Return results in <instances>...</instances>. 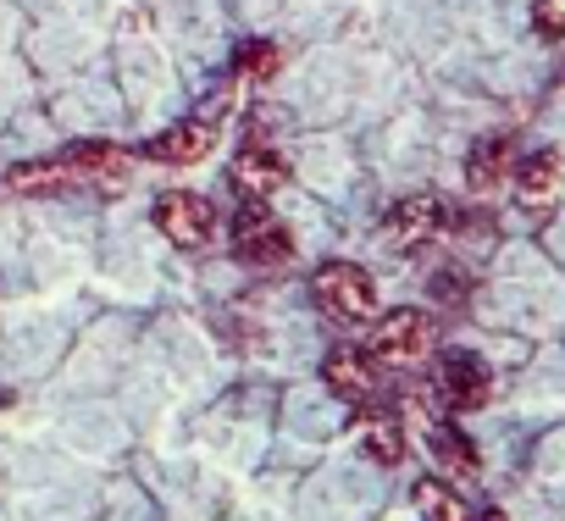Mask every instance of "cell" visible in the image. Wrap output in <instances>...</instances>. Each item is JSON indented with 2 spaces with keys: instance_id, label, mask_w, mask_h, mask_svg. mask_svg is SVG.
<instances>
[{
  "instance_id": "obj_1",
  "label": "cell",
  "mask_w": 565,
  "mask_h": 521,
  "mask_svg": "<svg viewBox=\"0 0 565 521\" xmlns=\"http://www.w3.org/2000/svg\"><path fill=\"white\" fill-rule=\"evenodd\" d=\"M317 300L339 322L377 317V284H372L366 267H355V260H328V267H317Z\"/></svg>"
},
{
  "instance_id": "obj_2",
  "label": "cell",
  "mask_w": 565,
  "mask_h": 521,
  "mask_svg": "<svg viewBox=\"0 0 565 521\" xmlns=\"http://www.w3.org/2000/svg\"><path fill=\"white\" fill-rule=\"evenodd\" d=\"M433 339H438L433 317L405 306V311H388V317L377 322L372 350H377V361H388V366H416V361L433 355Z\"/></svg>"
},
{
  "instance_id": "obj_3",
  "label": "cell",
  "mask_w": 565,
  "mask_h": 521,
  "mask_svg": "<svg viewBox=\"0 0 565 521\" xmlns=\"http://www.w3.org/2000/svg\"><path fill=\"white\" fill-rule=\"evenodd\" d=\"M233 244H238V260L244 267H282L295 255V238L271 222V211L260 200H249L238 211V227H233Z\"/></svg>"
},
{
  "instance_id": "obj_4",
  "label": "cell",
  "mask_w": 565,
  "mask_h": 521,
  "mask_svg": "<svg viewBox=\"0 0 565 521\" xmlns=\"http://www.w3.org/2000/svg\"><path fill=\"white\" fill-rule=\"evenodd\" d=\"M156 227H161L178 249H200V244L211 238V227H216V211H211V200H200V194H189V189H172V194L156 200Z\"/></svg>"
},
{
  "instance_id": "obj_5",
  "label": "cell",
  "mask_w": 565,
  "mask_h": 521,
  "mask_svg": "<svg viewBox=\"0 0 565 521\" xmlns=\"http://www.w3.org/2000/svg\"><path fill=\"white\" fill-rule=\"evenodd\" d=\"M438 394H444L449 411H482V405L493 400V372H488L477 355L455 350V355L438 361Z\"/></svg>"
},
{
  "instance_id": "obj_6",
  "label": "cell",
  "mask_w": 565,
  "mask_h": 521,
  "mask_svg": "<svg viewBox=\"0 0 565 521\" xmlns=\"http://www.w3.org/2000/svg\"><path fill=\"white\" fill-rule=\"evenodd\" d=\"M211 145H216V117H189V123H172L167 134H156L139 156L161 161V167H194L200 156H211Z\"/></svg>"
},
{
  "instance_id": "obj_7",
  "label": "cell",
  "mask_w": 565,
  "mask_h": 521,
  "mask_svg": "<svg viewBox=\"0 0 565 521\" xmlns=\"http://www.w3.org/2000/svg\"><path fill=\"white\" fill-rule=\"evenodd\" d=\"M383 227H388V238L399 249H416V244H427V238H438L449 227V211H444L438 194H405V200H394Z\"/></svg>"
},
{
  "instance_id": "obj_8",
  "label": "cell",
  "mask_w": 565,
  "mask_h": 521,
  "mask_svg": "<svg viewBox=\"0 0 565 521\" xmlns=\"http://www.w3.org/2000/svg\"><path fill=\"white\" fill-rule=\"evenodd\" d=\"M233 183L249 200H271L282 183H289V161H282L271 145H260V139H244L238 156H233Z\"/></svg>"
},
{
  "instance_id": "obj_9",
  "label": "cell",
  "mask_w": 565,
  "mask_h": 521,
  "mask_svg": "<svg viewBox=\"0 0 565 521\" xmlns=\"http://www.w3.org/2000/svg\"><path fill=\"white\" fill-rule=\"evenodd\" d=\"M322 378H328V389L344 400V405H372L377 400V389H383V378H377V366L361 355V350H333L328 361H322Z\"/></svg>"
},
{
  "instance_id": "obj_10",
  "label": "cell",
  "mask_w": 565,
  "mask_h": 521,
  "mask_svg": "<svg viewBox=\"0 0 565 521\" xmlns=\"http://www.w3.org/2000/svg\"><path fill=\"white\" fill-rule=\"evenodd\" d=\"M510 172H515V205L532 211V216H543L554 205V194H559V161H554V150H532Z\"/></svg>"
},
{
  "instance_id": "obj_11",
  "label": "cell",
  "mask_w": 565,
  "mask_h": 521,
  "mask_svg": "<svg viewBox=\"0 0 565 521\" xmlns=\"http://www.w3.org/2000/svg\"><path fill=\"white\" fill-rule=\"evenodd\" d=\"M510 167H515V145H510L504 134L477 139L471 156H466V183H471V194H493V189L510 178Z\"/></svg>"
},
{
  "instance_id": "obj_12",
  "label": "cell",
  "mask_w": 565,
  "mask_h": 521,
  "mask_svg": "<svg viewBox=\"0 0 565 521\" xmlns=\"http://www.w3.org/2000/svg\"><path fill=\"white\" fill-rule=\"evenodd\" d=\"M73 167V178H95V183H117L128 178V150L122 145H106V139H84L62 156Z\"/></svg>"
},
{
  "instance_id": "obj_13",
  "label": "cell",
  "mask_w": 565,
  "mask_h": 521,
  "mask_svg": "<svg viewBox=\"0 0 565 521\" xmlns=\"http://www.w3.org/2000/svg\"><path fill=\"white\" fill-rule=\"evenodd\" d=\"M361 449H366L377 466H399V460H405V427H399V416L366 405V416H361Z\"/></svg>"
},
{
  "instance_id": "obj_14",
  "label": "cell",
  "mask_w": 565,
  "mask_h": 521,
  "mask_svg": "<svg viewBox=\"0 0 565 521\" xmlns=\"http://www.w3.org/2000/svg\"><path fill=\"white\" fill-rule=\"evenodd\" d=\"M411 504L422 510V521H477V510H471L449 482H438V477H422V482L411 488Z\"/></svg>"
},
{
  "instance_id": "obj_15",
  "label": "cell",
  "mask_w": 565,
  "mask_h": 521,
  "mask_svg": "<svg viewBox=\"0 0 565 521\" xmlns=\"http://www.w3.org/2000/svg\"><path fill=\"white\" fill-rule=\"evenodd\" d=\"M67 183H78V178L62 156L56 161H23V167L7 172V189H18V194H62Z\"/></svg>"
},
{
  "instance_id": "obj_16",
  "label": "cell",
  "mask_w": 565,
  "mask_h": 521,
  "mask_svg": "<svg viewBox=\"0 0 565 521\" xmlns=\"http://www.w3.org/2000/svg\"><path fill=\"white\" fill-rule=\"evenodd\" d=\"M427 444H433V460H438V466H449V471H460V477H471V471H477V449H471V438H466L460 427L433 422Z\"/></svg>"
},
{
  "instance_id": "obj_17",
  "label": "cell",
  "mask_w": 565,
  "mask_h": 521,
  "mask_svg": "<svg viewBox=\"0 0 565 521\" xmlns=\"http://www.w3.org/2000/svg\"><path fill=\"white\" fill-rule=\"evenodd\" d=\"M238 67H244V78H271V67H277V51H271V45H249V51L238 56Z\"/></svg>"
},
{
  "instance_id": "obj_18",
  "label": "cell",
  "mask_w": 565,
  "mask_h": 521,
  "mask_svg": "<svg viewBox=\"0 0 565 521\" xmlns=\"http://www.w3.org/2000/svg\"><path fill=\"white\" fill-rule=\"evenodd\" d=\"M438 284H444V300H455V306L466 300V278H455V273H444Z\"/></svg>"
},
{
  "instance_id": "obj_19",
  "label": "cell",
  "mask_w": 565,
  "mask_h": 521,
  "mask_svg": "<svg viewBox=\"0 0 565 521\" xmlns=\"http://www.w3.org/2000/svg\"><path fill=\"white\" fill-rule=\"evenodd\" d=\"M482 521H510V515H504L499 504H482Z\"/></svg>"
}]
</instances>
